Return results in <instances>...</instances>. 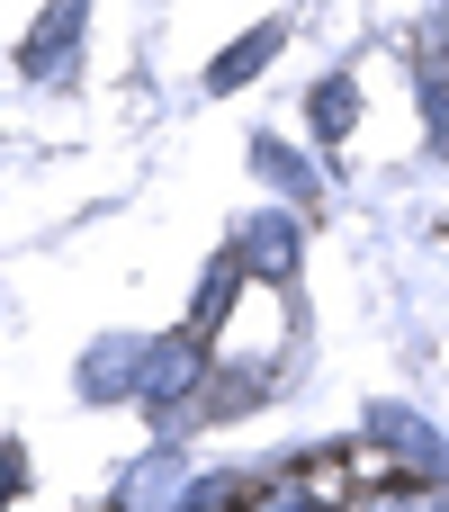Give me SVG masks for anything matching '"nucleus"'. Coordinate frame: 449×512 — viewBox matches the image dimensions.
<instances>
[{"mask_svg": "<svg viewBox=\"0 0 449 512\" xmlns=\"http://www.w3.org/2000/svg\"><path fill=\"white\" fill-rule=\"evenodd\" d=\"M198 378H207V333H171V342H144V387H135V396H153V405H189Z\"/></svg>", "mask_w": 449, "mask_h": 512, "instance_id": "f257e3e1", "label": "nucleus"}, {"mask_svg": "<svg viewBox=\"0 0 449 512\" xmlns=\"http://www.w3.org/2000/svg\"><path fill=\"white\" fill-rule=\"evenodd\" d=\"M297 216H279V207H261V216H243V234H234V261L243 270H261V279H288L297 270Z\"/></svg>", "mask_w": 449, "mask_h": 512, "instance_id": "f03ea898", "label": "nucleus"}, {"mask_svg": "<svg viewBox=\"0 0 449 512\" xmlns=\"http://www.w3.org/2000/svg\"><path fill=\"white\" fill-rule=\"evenodd\" d=\"M261 396H270V378H261V369H243V360H216V369L198 378V396H189V423H225V414L261 405Z\"/></svg>", "mask_w": 449, "mask_h": 512, "instance_id": "7ed1b4c3", "label": "nucleus"}, {"mask_svg": "<svg viewBox=\"0 0 449 512\" xmlns=\"http://www.w3.org/2000/svg\"><path fill=\"white\" fill-rule=\"evenodd\" d=\"M378 441L396 450V468H423V477H441V441H432V423H423V414H405V405H378Z\"/></svg>", "mask_w": 449, "mask_h": 512, "instance_id": "20e7f679", "label": "nucleus"}, {"mask_svg": "<svg viewBox=\"0 0 449 512\" xmlns=\"http://www.w3.org/2000/svg\"><path fill=\"white\" fill-rule=\"evenodd\" d=\"M81 9H90V0H45V18H36V36L18 45V63H27V72H54V63L72 54V36H81Z\"/></svg>", "mask_w": 449, "mask_h": 512, "instance_id": "39448f33", "label": "nucleus"}, {"mask_svg": "<svg viewBox=\"0 0 449 512\" xmlns=\"http://www.w3.org/2000/svg\"><path fill=\"white\" fill-rule=\"evenodd\" d=\"M135 360H144V342H99L90 369H81V387H90V396H135V387H144Z\"/></svg>", "mask_w": 449, "mask_h": 512, "instance_id": "423d86ee", "label": "nucleus"}, {"mask_svg": "<svg viewBox=\"0 0 449 512\" xmlns=\"http://www.w3.org/2000/svg\"><path fill=\"white\" fill-rule=\"evenodd\" d=\"M252 162H261V180H279L288 198H306V207H315V171H306L288 144H252Z\"/></svg>", "mask_w": 449, "mask_h": 512, "instance_id": "0eeeda50", "label": "nucleus"}, {"mask_svg": "<svg viewBox=\"0 0 449 512\" xmlns=\"http://www.w3.org/2000/svg\"><path fill=\"white\" fill-rule=\"evenodd\" d=\"M270 45H279V27H261V36H243L234 54H216V90H234L243 72H261V63H270Z\"/></svg>", "mask_w": 449, "mask_h": 512, "instance_id": "6e6552de", "label": "nucleus"}, {"mask_svg": "<svg viewBox=\"0 0 449 512\" xmlns=\"http://www.w3.org/2000/svg\"><path fill=\"white\" fill-rule=\"evenodd\" d=\"M351 117H360V90L351 81H324L315 90V135H351Z\"/></svg>", "mask_w": 449, "mask_h": 512, "instance_id": "1a4fd4ad", "label": "nucleus"}, {"mask_svg": "<svg viewBox=\"0 0 449 512\" xmlns=\"http://www.w3.org/2000/svg\"><path fill=\"white\" fill-rule=\"evenodd\" d=\"M378 512H441V495H387Z\"/></svg>", "mask_w": 449, "mask_h": 512, "instance_id": "9d476101", "label": "nucleus"}, {"mask_svg": "<svg viewBox=\"0 0 449 512\" xmlns=\"http://www.w3.org/2000/svg\"><path fill=\"white\" fill-rule=\"evenodd\" d=\"M9 495H18V450L0 441V504H9Z\"/></svg>", "mask_w": 449, "mask_h": 512, "instance_id": "9b49d317", "label": "nucleus"}]
</instances>
